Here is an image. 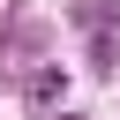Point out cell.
Listing matches in <instances>:
<instances>
[{"instance_id":"1","label":"cell","mask_w":120,"mask_h":120,"mask_svg":"<svg viewBox=\"0 0 120 120\" xmlns=\"http://www.w3.org/2000/svg\"><path fill=\"white\" fill-rule=\"evenodd\" d=\"M22 98H30V105H60V98H68V75H60V68H38V75L22 82Z\"/></svg>"}]
</instances>
